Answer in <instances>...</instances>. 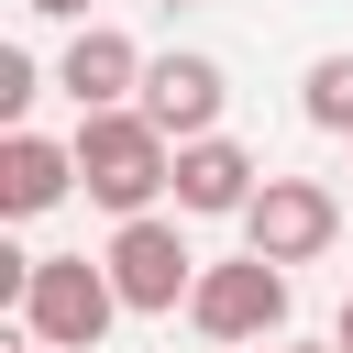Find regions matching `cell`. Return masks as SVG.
Listing matches in <instances>:
<instances>
[{"mask_svg":"<svg viewBox=\"0 0 353 353\" xmlns=\"http://www.w3.org/2000/svg\"><path fill=\"white\" fill-rule=\"evenodd\" d=\"M276 353H331V342H276Z\"/></svg>","mask_w":353,"mask_h":353,"instance_id":"5bb4252c","label":"cell"},{"mask_svg":"<svg viewBox=\"0 0 353 353\" xmlns=\"http://www.w3.org/2000/svg\"><path fill=\"white\" fill-rule=\"evenodd\" d=\"M77 188L110 221H154V199L176 188V143L143 110H99V121H77Z\"/></svg>","mask_w":353,"mask_h":353,"instance_id":"6da1fadb","label":"cell"},{"mask_svg":"<svg viewBox=\"0 0 353 353\" xmlns=\"http://www.w3.org/2000/svg\"><path fill=\"white\" fill-rule=\"evenodd\" d=\"M22 353H44V342H22Z\"/></svg>","mask_w":353,"mask_h":353,"instance_id":"2e32d148","label":"cell"},{"mask_svg":"<svg viewBox=\"0 0 353 353\" xmlns=\"http://www.w3.org/2000/svg\"><path fill=\"white\" fill-rule=\"evenodd\" d=\"M331 353H353V298H342V320H331Z\"/></svg>","mask_w":353,"mask_h":353,"instance_id":"4fadbf2b","label":"cell"},{"mask_svg":"<svg viewBox=\"0 0 353 353\" xmlns=\"http://www.w3.org/2000/svg\"><path fill=\"white\" fill-rule=\"evenodd\" d=\"M165 11H188V0H165Z\"/></svg>","mask_w":353,"mask_h":353,"instance_id":"9a60e30c","label":"cell"},{"mask_svg":"<svg viewBox=\"0 0 353 353\" xmlns=\"http://www.w3.org/2000/svg\"><path fill=\"white\" fill-rule=\"evenodd\" d=\"M143 77H154V66H143V44H132V33H110V22H88V33L55 55V88L77 99V121L132 110V99H143Z\"/></svg>","mask_w":353,"mask_h":353,"instance_id":"8992f818","label":"cell"},{"mask_svg":"<svg viewBox=\"0 0 353 353\" xmlns=\"http://www.w3.org/2000/svg\"><path fill=\"white\" fill-rule=\"evenodd\" d=\"M298 110H309V132H342L353 143V55H320L298 77Z\"/></svg>","mask_w":353,"mask_h":353,"instance_id":"30bf717a","label":"cell"},{"mask_svg":"<svg viewBox=\"0 0 353 353\" xmlns=\"http://www.w3.org/2000/svg\"><path fill=\"white\" fill-rule=\"evenodd\" d=\"M99 265H110V287H121V309H132V320H165V309H188V298H199V276H210L165 210H154V221H121Z\"/></svg>","mask_w":353,"mask_h":353,"instance_id":"3957f363","label":"cell"},{"mask_svg":"<svg viewBox=\"0 0 353 353\" xmlns=\"http://www.w3.org/2000/svg\"><path fill=\"white\" fill-rule=\"evenodd\" d=\"M66 188H77V143H44V132H11L0 143V210L11 221H44Z\"/></svg>","mask_w":353,"mask_h":353,"instance_id":"9c48e42d","label":"cell"},{"mask_svg":"<svg viewBox=\"0 0 353 353\" xmlns=\"http://www.w3.org/2000/svg\"><path fill=\"white\" fill-rule=\"evenodd\" d=\"M254 199H265V165H254L232 132L176 143V221H243Z\"/></svg>","mask_w":353,"mask_h":353,"instance_id":"ba28073f","label":"cell"},{"mask_svg":"<svg viewBox=\"0 0 353 353\" xmlns=\"http://www.w3.org/2000/svg\"><path fill=\"white\" fill-rule=\"evenodd\" d=\"M33 99H44V66H33L22 44H0V121L22 132V110H33Z\"/></svg>","mask_w":353,"mask_h":353,"instance_id":"8fae6325","label":"cell"},{"mask_svg":"<svg viewBox=\"0 0 353 353\" xmlns=\"http://www.w3.org/2000/svg\"><path fill=\"white\" fill-rule=\"evenodd\" d=\"M188 320H199L210 342H276V331H287V265H265V254L210 265L199 298H188Z\"/></svg>","mask_w":353,"mask_h":353,"instance_id":"5b68a950","label":"cell"},{"mask_svg":"<svg viewBox=\"0 0 353 353\" xmlns=\"http://www.w3.org/2000/svg\"><path fill=\"white\" fill-rule=\"evenodd\" d=\"M331 232H342V199L320 176H265V199L243 210V254H265V265H320Z\"/></svg>","mask_w":353,"mask_h":353,"instance_id":"277c9868","label":"cell"},{"mask_svg":"<svg viewBox=\"0 0 353 353\" xmlns=\"http://www.w3.org/2000/svg\"><path fill=\"white\" fill-rule=\"evenodd\" d=\"M221 99H232L221 55H154V77H143L132 110H143L165 143H210V132H221Z\"/></svg>","mask_w":353,"mask_h":353,"instance_id":"52a82bcc","label":"cell"},{"mask_svg":"<svg viewBox=\"0 0 353 353\" xmlns=\"http://www.w3.org/2000/svg\"><path fill=\"white\" fill-rule=\"evenodd\" d=\"M110 320H121V287H110V265H99V254H44V265H33L22 342H44V353H88Z\"/></svg>","mask_w":353,"mask_h":353,"instance_id":"7a4b0ae2","label":"cell"},{"mask_svg":"<svg viewBox=\"0 0 353 353\" xmlns=\"http://www.w3.org/2000/svg\"><path fill=\"white\" fill-rule=\"evenodd\" d=\"M22 11H33V22H77V33H88V0H22Z\"/></svg>","mask_w":353,"mask_h":353,"instance_id":"7c38bea8","label":"cell"}]
</instances>
